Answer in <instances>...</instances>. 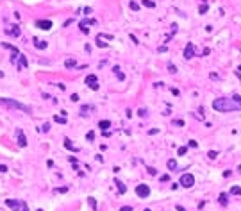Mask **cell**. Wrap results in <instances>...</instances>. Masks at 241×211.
I'll return each mask as SVG.
<instances>
[{
	"label": "cell",
	"mask_w": 241,
	"mask_h": 211,
	"mask_svg": "<svg viewBox=\"0 0 241 211\" xmlns=\"http://www.w3.org/2000/svg\"><path fill=\"white\" fill-rule=\"evenodd\" d=\"M5 34H7V36H15V38H18L20 34H22V31H20V27H16V25H9L7 29H5Z\"/></svg>",
	"instance_id": "obj_7"
},
{
	"label": "cell",
	"mask_w": 241,
	"mask_h": 211,
	"mask_svg": "<svg viewBox=\"0 0 241 211\" xmlns=\"http://www.w3.org/2000/svg\"><path fill=\"white\" fill-rule=\"evenodd\" d=\"M129 5H130V9H132V11H138V9H139V4H138V2H134V0H132V2H130Z\"/></svg>",
	"instance_id": "obj_30"
},
{
	"label": "cell",
	"mask_w": 241,
	"mask_h": 211,
	"mask_svg": "<svg viewBox=\"0 0 241 211\" xmlns=\"http://www.w3.org/2000/svg\"><path fill=\"white\" fill-rule=\"evenodd\" d=\"M64 147L68 148V150H72V152H79V147H75V145H73V143H72V141H70L68 138L64 140Z\"/></svg>",
	"instance_id": "obj_15"
},
{
	"label": "cell",
	"mask_w": 241,
	"mask_h": 211,
	"mask_svg": "<svg viewBox=\"0 0 241 211\" xmlns=\"http://www.w3.org/2000/svg\"><path fill=\"white\" fill-rule=\"evenodd\" d=\"M173 125H180V127H184V120H173Z\"/></svg>",
	"instance_id": "obj_31"
},
{
	"label": "cell",
	"mask_w": 241,
	"mask_h": 211,
	"mask_svg": "<svg viewBox=\"0 0 241 211\" xmlns=\"http://www.w3.org/2000/svg\"><path fill=\"white\" fill-rule=\"evenodd\" d=\"M168 168L170 170H177V161L175 159H168Z\"/></svg>",
	"instance_id": "obj_21"
},
{
	"label": "cell",
	"mask_w": 241,
	"mask_h": 211,
	"mask_svg": "<svg viewBox=\"0 0 241 211\" xmlns=\"http://www.w3.org/2000/svg\"><path fill=\"white\" fill-rule=\"evenodd\" d=\"M130 39H132V41H134V43H136V45L139 43V41H138V38H136V36H134V34H130Z\"/></svg>",
	"instance_id": "obj_42"
},
{
	"label": "cell",
	"mask_w": 241,
	"mask_h": 211,
	"mask_svg": "<svg viewBox=\"0 0 241 211\" xmlns=\"http://www.w3.org/2000/svg\"><path fill=\"white\" fill-rule=\"evenodd\" d=\"M0 106L11 107V109H20V111H23V113H32V109H30L29 106H25V104H22V102L15 100V99H0Z\"/></svg>",
	"instance_id": "obj_2"
},
{
	"label": "cell",
	"mask_w": 241,
	"mask_h": 211,
	"mask_svg": "<svg viewBox=\"0 0 241 211\" xmlns=\"http://www.w3.org/2000/svg\"><path fill=\"white\" fill-rule=\"evenodd\" d=\"M86 84H88V86L91 88V90H95V91L98 90V86H100V84H98V79H97L95 73H89V75L86 77Z\"/></svg>",
	"instance_id": "obj_5"
},
{
	"label": "cell",
	"mask_w": 241,
	"mask_h": 211,
	"mask_svg": "<svg viewBox=\"0 0 241 211\" xmlns=\"http://www.w3.org/2000/svg\"><path fill=\"white\" fill-rule=\"evenodd\" d=\"M5 206H9L11 209L18 211L20 208H22V200H13V199H7V200H5Z\"/></svg>",
	"instance_id": "obj_11"
},
{
	"label": "cell",
	"mask_w": 241,
	"mask_h": 211,
	"mask_svg": "<svg viewBox=\"0 0 241 211\" xmlns=\"http://www.w3.org/2000/svg\"><path fill=\"white\" fill-rule=\"evenodd\" d=\"M34 25L38 27V29H41V31H48V29H52V22H50V20H38Z\"/></svg>",
	"instance_id": "obj_6"
},
{
	"label": "cell",
	"mask_w": 241,
	"mask_h": 211,
	"mask_svg": "<svg viewBox=\"0 0 241 211\" xmlns=\"http://www.w3.org/2000/svg\"><path fill=\"white\" fill-rule=\"evenodd\" d=\"M207 9H209V7H207V4H202V5H200V9H198V13H200V15H205Z\"/></svg>",
	"instance_id": "obj_26"
},
{
	"label": "cell",
	"mask_w": 241,
	"mask_h": 211,
	"mask_svg": "<svg viewBox=\"0 0 241 211\" xmlns=\"http://www.w3.org/2000/svg\"><path fill=\"white\" fill-rule=\"evenodd\" d=\"M230 193L232 195H241V186H232L230 188Z\"/></svg>",
	"instance_id": "obj_22"
},
{
	"label": "cell",
	"mask_w": 241,
	"mask_h": 211,
	"mask_svg": "<svg viewBox=\"0 0 241 211\" xmlns=\"http://www.w3.org/2000/svg\"><path fill=\"white\" fill-rule=\"evenodd\" d=\"M236 72H239V73H241V65H239V68H238V70H236Z\"/></svg>",
	"instance_id": "obj_47"
},
{
	"label": "cell",
	"mask_w": 241,
	"mask_h": 211,
	"mask_svg": "<svg viewBox=\"0 0 241 211\" xmlns=\"http://www.w3.org/2000/svg\"><path fill=\"white\" fill-rule=\"evenodd\" d=\"M86 140H88V141H93V140H95V132L89 131L88 134H86Z\"/></svg>",
	"instance_id": "obj_29"
},
{
	"label": "cell",
	"mask_w": 241,
	"mask_h": 211,
	"mask_svg": "<svg viewBox=\"0 0 241 211\" xmlns=\"http://www.w3.org/2000/svg\"><path fill=\"white\" fill-rule=\"evenodd\" d=\"M168 70H170V73H177V68L173 65H168Z\"/></svg>",
	"instance_id": "obj_34"
},
{
	"label": "cell",
	"mask_w": 241,
	"mask_h": 211,
	"mask_svg": "<svg viewBox=\"0 0 241 211\" xmlns=\"http://www.w3.org/2000/svg\"><path fill=\"white\" fill-rule=\"evenodd\" d=\"M136 195L139 197V199H146V197L150 195V188L146 184H138L136 186Z\"/></svg>",
	"instance_id": "obj_4"
},
{
	"label": "cell",
	"mask_w": 241,
	"mask_h": 211,
	"mask_svg": "<svg viewBox=\"0 0 241 211\" xmlns=\"http://www.w3.org/2000/svg\"><path fill=\"white\" fill-rule=\"evenodd\" d=\"M146 170H148V174H150V175H156V174H157V170H156V168H152V166H150V168H146Z\"/></svg>",
	"instance_id": "obj_37"
},
{
	"label": "cell",
	"mask_w": 241,
	"mask_h": 211,
	"mask_svg": "<svg viewBox=\"0 0 241 211\" xmlns=\"http://www.w3.org/2000/svg\"><path fill=\"white\" fill-rule=\"evenodd\" d=\"M64 66H66V68H75V66H77V61H75V59H66V61H64Z\"/></svg>",
	"instance_id": "obj_17"
},
{
	"label": "cell",
	"mask_w": 241,
	"mask_h": 211,
	"mask_svg": "<svg viewBox=\"0 0 241 211\" xmlns=\"http://www.w3.org/2000/svg\"><path fill=\"white\" fill-rule=\"evenodd\" d=\"M216 156H218L216 150H209V152H207V158H209V159H216Z\"/></svg>",
	"instance_id": "obj_27"
},
{
	"label": "cell",
	"mask_w": 241,
	"mask_h": 211,
	"mask_svg": "<svg viewBox=\"0 0 241 211\" xmlns=\"http://www.w3.org/2000/svg\"><path fill=\"white\" fill-rule=\"evenodd\" d=\"M115 184H116V188H118V192H120V193H125V192H127V188H125V184H123V182L115 181Z\"/></svg>",
	"instance_id": "obj_18"
},
{
	"label": "cell",
	"mask_w": 241,
	"mask_h": 211,
	"mask_svg": "<svg viewBox=\"0 0 241 211\" xmlns=\"http://www.w3.org/2000/svg\"><path fill=\"white\" fill-rule=\"evenodd\" d=\"M186 152H187V147H180L179 148V156H184Z\"/></svg>",
	"instance_id": "obj_33"
},
{
	"label": "cell",
	"mask_w": 241,
	"mask_h": 211,
	"mask_svg": "<svg viewBox=\"0 0 241 211\" xmlns=\"http://www.w3.org/2000/svg\"><path fill=\"white\" fill-rule=\"evenodd\" d=\"M16 140H18V145L20 147H27V138H25V134L22 129H18L16 131Z\"/></svg>",
	"instance_id": "obj_10"
},
{
	"label": "cell",
	"mask_w": 241,
	"mask_h": 211,
	"mask_svg": "<svg viewBox=\"0 0 241 211\" xmlns=\"http://www.w3.org/2000/svg\"><path fill=\"white\" fill-rule=\"evenodd\" d=\"M189 147L195 148V147H197V141H195V140H189Z\"/></svg>",
	"instance_id": "obj_40"
},
{
	"label": "cell",
	"mask_w": 241,
	"mask_h": 211,
	"mask_svg": "<svg viewBox=\"0 0 241 211\" xmlns=\"http://www.w3.org/2000/svg\"><path fill=\"white\" fill-rule=\"evenodd\" d=\"M166 181H170V175L166 174V175H161V182H166Z\"/></svg>",
	"instance_id": "obj_35"
},
{
	"label": "cell",
	"mask_w": 241,
	"mask_h": 211,
	"mask_svg": "<svg viewBox=\"0 0 241 211\" xmlns=\"http://www.w3.org/2000/svg\"><path fill=\"white\" fill-rule=\"evenodd\" d=\"M179 184L184 186V188H191L193 184H195V175H193V174H182V175H180Z\"/></svg>",
	"instance_id": "obj_3"
},
{
	"label": "cell",
	"mask_w": 241,
	"mask_h": 211,
	"mask_svg": "<svg viewBox=\"0 0 241 211\" xmlns=\"http://www.w3.org/2000/svg\"><path fill=\"white\" fill-rule=\"evenodd\" d=\"M32 43H34V47H36L38 50H43V49H46V41H45V39L34 38V39H32Z\"/></svg>",
	"instance_id": "obj_13"
},
{
	"label": "cell",
	"mask_w": 241,
	"mask_h": 211,
	"mask_svg": "<svg viewBox=\"0 0 241 211\" xmlns=\"http://www.w3.org/2000/svg\"><path fill=\"white\" fill-rule=\"evenodd\" d=\"M48 129H50V124H45V125L41 127V131H43V132H48Z\"/></svg>",
	"instance_id": "obj_38"
},
{
	"label": "cell",
	"mask_w": 241,
	"mask_h": 211,
	"mask_svg": "<svg viewBox=\"0 0 241 211\" xmlns=\"http://www.w3.org/2000/svg\"><path fill=\"white\" fill-rule=\"evenodd\" d=\"M138 114H139V116H145L146 111H145V109H139V111H138Z\"/></svg>",
	"instance_id": "obj_43"
},
{
	"label": "cell",
	"mask_w": 241,
	"mask_h": 211,
	"mask_svg": "<svg viewBox=\"0 0 241 211\" xmlns=\"http://www.w3.org/2000/svg\"><path fill=\"white\" fill-rule=\"evenodd\" d=\"M227 199H229V195H227V193H222V195H220V204H225V206H227V202H229Z\"/></svg>",
	"instance_id": "obj_23"
},
{
	"label": "cell",
	"mask_w": 241,
	"mask_h": 211,
	"mask_svg": "<svg viewBox=\"0 0 241 211\" xmlns=\"http://www.w3.org/2000/svg\"><path fill=\"white\" fill-rule=\"evenodd\" d=\"M66 190H68V188H56V190H54V192H56V193H64Z\"/></svg>",
	"instance_id": "obj_36"
},
{
	"label": "cell",
	"mask_w": 241,
	"mask_h": 211,
	"mask_svg": "<svg viewBox=\"0 0 241 211\" xmlns=\"http://www.w3.org/2000/svg\"><path fill=\"white\" fill-rule=\"evenodd\" d=\"M0 172H7V166H5V165H0Z\"/></svg>",
	"instance_id": "obj_44"
},
{
	"label": "cell",
	"mask_w": 241,
	"mask_h": 211,
	"mask_svg": "<svg viewBox=\"0 0 241 211\" xmlns=\"http://www.w3.org/2000/svg\"><path fill=\"white\" fill-rule=\"evenodd\" d=\"M97 22H95V20H82V22H80L79 23V27H80V31H82L84 34H88L89 32V29H88V25H95Z\"/></svg>",
	"instance_id": "obj_8"
},
{
	"label": "cell",
	"mask_w": 241,
	"mask_h": 211,
	"mask_svg": "<svg viewBox=\"0 0 241 211\" xmlns=\"http://www.w3.org/2000/svg\"><path fill=\"white\" fill-rule=\"evenodd\" d=\"M113 72L116 73V77H118L120 81H123V79H125V75H123L122 72H120V66H115V68H113Z\"/></svg>",
	"instance_id": "obj_19"
},
{
	"label": "cell",
	"mask_w": 241,
	"mask_h": 211,
	"mask_svg": "<svg viewBox=\"0 0 241 211\" xmlns=\"http://www.w3.org/2000/svg\"><path fill=\"white\" fill-rule=\"evenodd\" d=\"M54 122H57V124H66V118L57 114V116H54Z\"/></svg>",
	"instance_id": "obj_25"
},
{
	"label": "cell",
	"mask_w": 241,
	"mask_h": 211,
	"mask_svg": "<svg viewBox=\"0 0 241 211\" xmlns=\"http://www.w3.org/2000/svg\"><path fill=\"white\" fill-rule=\"evenodd\" d=\"M98 127L102 129V132H104V131H107V129L111 127V122H109V120H100V122H98Z\"/></svg>",
	"instance_id": "obj_16"
},
{
	"label": "cell",
	"mask_w": 241,
	"mask_h": 211,
	"mask_svg": "<svg viewBox=\"0 0 241 211\" xmlns=\"http://www.w3.org/2000/svg\"><path fill=\"white\" fill-rule=\"evenodd\" d=\"M177 211H186V208H182V206H177Z\"/></svg>",
	"instance_id": "obj_46"
},
{
	"label": "cell",
	"mask_w": 241,
	"mask_h": 211,
	"mask_svg": "<svg viewBox=\"0 0 241 211\" xmlns=\"http://www.w3.org/2000/svg\"><path fill=\"white\" fill-rule=\"evenodd\" d=\"M141 4L145 7H156V2H154V0H141Z\"/></svg>",
	"instance_id": "obj_20"
},
{
	"label": "cell",
	"mask_w": 241,
	"mask_h": 211,
	"mask_svg": "<svg viewBox=\"0 0 241 211\" xmlns=\"http://www.w3.org/2000/svg\"><path fill=\"white\" fill-rule=\"evenodd\" d=\"M88 202H89V206H91V209H93V211H97V200H95V199H93V197H89V199H88Z\"/></svg>",
	"instance_id": "obj_24"
},
{
	"label": "cell",
	"mask_w": 241,
	"mask_h": 211,
	"mask_svg": "<svg viewBox=\"0 0 241 211\" xmlns=\"http://www.w3.org/2000/svg\"><path fill=\"white\" fill-rule=\"evenodd\" d=\"M97 47H100V49H105L107 43H104V41H102V38H97Z\"/></svg>",
	"instance_id": "obj_28"
},
{
	"label": "cell",
	"mask_w": 241,
	"mask_h": 211,
	"mask_svg": "<svg viewBox=\"0 0 241 211\" xmlns=\"http://www.w3.org/2000/svg\"><path fill=\"white\" fill-rule=\"evenodd\" d=\"M70 100H72V102H77V100H79V95H77V93H72V95H70Z\"/></svg>",
	"instance_id": "obj_32"
},
{
	"label": "cell",
	"mask_w": 241,
	"mask_h": 211,
	"mask_svg": "<svg viewBox=\"0 0 241 211\" xmlns=\"http://www.w3.org/2000/svg\"><path fill=\"white\" fill-rule=\"evenodd\" d=\"M145 211H150V209H145Z\"/></svg>",
	"instance_id": "obj_50"
},
{
	"label": "cell",
	"mask_w": 241,
	"mask_h": 211,
	"mask_svg": "<svg viewBox=\"0 0 241 211\" xmlns=\"http://www.w3.org/2000/svg\"><path fill=\"white\" fill-rule=\"evenodd\" d=\"M20 209H22V211H29V208H27L25 202H22V208H20Z\"/></svg>",
	"instance_id": "obj_41"
},
{
	"label": "cell",
	"mask_w": 241,
	"mask_h": 211,
	"mask_svg": "<svg viewBox=\"0 0 241 211\" xmlns=\"http://www.w3.org/2000/svg\"><path fill=\"white\" fill-rule=\"evenodd\" d=\"M38 211H43V209H38Z\"/></svg>",
	"instance_id": "obj_49"
},
{
	"label": "cell",
	"mask_w": 241,
	"mask_h": 211,
	"mask_svg": "<svg viewBox=\"0 0 241 211\" xmlns=\"http://www.w3.org/2000/svg\"><path fill=\"white\" fill-rule=\"evenodd\" d=\"M4 77V72H0V79H2Z\"/></svg>",
	"instance_id": "obj_48"
},
{
	"label": "cell",
	"mask_w": 241,
	"mask_h": 211,
	"mask_svg": "<svg viewBox=\"0 0 241 211\" xmlns=\"http://www.w3.org/2000/svg\"><path fill=\"white\" fill-rule=\"evenodd\" d=\"M27 57L23 56V54H18V70H22V68H27Z\"/></svg>",
	"instance_id": "obj_14"
},
{
	"label": "cell",
	"mask_w": 241,
	"mask_h": 211,
	"mask_svg": "<svg viewBox=\"0 0 241 211\" xmlns=\"http://www.w3.org/2000/svg\"><path fill=\"white\" fill-rule=\"evenodd\" d=\"M213 109L214 111H220V113H230V111H239L241 109V106L236 104L232 99H214L213 100Z\"/></svg>",
	"instance_id": "obj_1"
},
{
	"label": "cell",
	"mask_w": 241,
	"mask_h": 211,
	"mask_svg": "<svg viewBox=\"0 0 241 211\" xmlns=\"http://www.w3.org/2000/svg\"><path fill=\"white\" fill-rule=\"evenodd\" d=\"M118 211H132V206H125V208H120Z\"/></svg>",
	"instance_id": "obj_39"
},
{
	"label": "cell",
	"mask_w": 241,
	"mask_h": 211,
	"mask_svg": "<svg viewBox=\"0 0 241 211\" xmlns=\"http://www.w3.org/2000/svg\"><path fill=\"white\" fill-rule=\"evenodd\" d=\"M193 56H195V47H193V43L189 41V43L186 45V49H184V57L186 59H191Z\"/></svg>",
	"instance_id": "obj_9"
},
{
	"label": "cell",
	"mask_w": 241,
	"mask_h": 211,
	"mask_svg": "<svg viewBox=\"0 0 241 211\" xmlns=\"http://www.w3.org/2000/svg\"><path fill=\"white\" fill-rule=\"evenodd\" d=\"M93 111H95V107L89 106V104H86V106L80 107V116H88V114H91Z\"/></svg>",
	"instance_id": "obj_12"
},
{
	"label": "cell",
	"mask_w": 241,
	"mask_h": 211,
	"mask_svg": "<svg viewBox=\"0 0 241 211\" xmlns=\"http://www.w3.org/2000/svg\"><path fill=\"white\" fill-rule=\"evenodd\" d=\"M57 88H59L61 91H64V90H66V86H64V84H57Z\"/></svg>",
	"instance_id": "obj_45"
}]
</instances>
